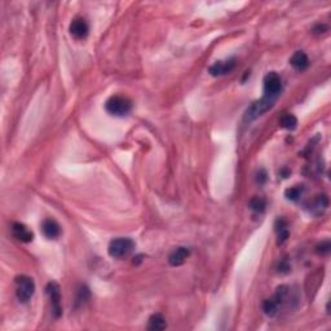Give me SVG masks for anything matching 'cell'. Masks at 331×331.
<instances>
[{"label":"cell","instance_id":"6da1fadb","mask_svg":"<svg viewBox=\"0 0 331 331\" xmlns=\"http://www.w3.org/2000/svg\"><path fill=\"white\" fill-rule=\"evenodd\" d=\"M105 109L109 114L115 117H124L132 109V103L124 96H111L105 103Z\"/></svg>","mask_w":331,"mask_h":331},{"label":"cell","instance_id":"7a4b0ae2","mask_svg":"<svg viewBox=\"0 0 331 331\" xmlns=\"http://www.w3.org/2000/svg\"><path fill=\"white\" fill-rule=\"evenodd\" d=\"M135 248V242L131 238H115L109 243L107 251L111 258L123 259L127 258Z\"/></svg>","mask_w":331,"mask_h":331},{"label":"cell","instance_id":"3957f363","mask_svg":"<svg viewBox=\"0 0 331 331\" xmlns=\"http://www.w3.org/2000/svg\"><path fill=\"white\" fill-rule=\"evenodd\" d=\"M35 292V282L31 277H16V295L21 303H27Z\"/></svg>","mask_w":331,"mask_h":331},{"label":"cell","instance_id":"277c9868","mask_svg":"<svg viewBox=\"0 0 331 331\" xmlns=\"http://www.w3.org/2000/svg\"><path fill=\"white\" fill-rule=\"evenodd\" d=\"M274 103H276V100H272L267 97V96H263L260 100L251 103V106L247 109L246 113H245V121L251 122L256 119L258 117L267 113L269 109H272Z\"/></svg>","mask_w":331,"mask_h":331},{"label":"cell","instance_id":"5b68a950","mask_svg":"<svg viewBox=\"0 0 331 331\" xmlns=\"http://www.w3.org/2000/svg\"><path fill=\"white\" fill-rule=\"evenodd\" d=\"M282 92V79L276 71H270L264 78V96L276 100Z\"/></svg>","mask_w":331,"mask_h":331},{"label":"cell","instance_id":"8992f818","mask_svg":"<svg viewBox=\"0 0 331 331\" xmlns=\"http://www.w3.org/2000/svg\"><path fill=\"white\" fill-rule=\"evenodd\" d=\"M47 294L51 300L52 313L55 318H59L62 314V308H61V291H60L59 284L56 282H49L47 285Z\"/></svg>","mask_w":331,"mask_h":331},{"label":"cell","instance_id":"52a82bcc","mask_svg":"<svg viewBox=\"0 0 331 331\" xmlns=\"http://www.w3.org/2000/svg\"><path fill=\"white\" fill-rule=\"evenodd\" d=\"M236 66V60L229 59L227 61H217L210 66L208 71L212 77H220V75H225V74L230 73Z\"/></svg>","mask_w":331,"mask_h":331},{"label":"cell","instance_id":"ba28073f","mask_svg":"<svg viewBox=\"0 0 331 331\" xmlns=\"http://www.w3.org/2000/svg\"><path fill=\"white\" fill-rule=\"evenodd\" d=\"M89 26L84 19H75L70 23V34L75 39H84L88 35Z\"/></svg>","mask_w":331,"mask_h":331},{"label":"cell","instance_id":"9c48e42d","mask_svg":"<svg viewBox=\"0 0 331 331\" xmlns=\"http://www.w3.org/2000/svg\"><path fill=\"white\" fill-rule=\"evenodd\" d=\"M12 234H13L15 238H17L23 243L33 242L34 239L33 232L26 225L21 224V223H15L12 225Z\"/></svg>","mask_w":331,"mask_h":331},{"label":"cell","instance_id":"30bf717a","mask_svg":"<svg viewBox=\"0 0 331 331\" xmlns=\"http://www.w3.org/2000/svg\"><path fill=\"white\" fill-rule=\"evenodd\" d=\"M190 255V250L188 247H176L175 250L169 254L168 256V263L172 267H179V265H183L185 263V260L189 258Z\"/></svg>","mask_w":331,"mask_h":331},{"label":"cell","instance_id":"8fae6325","mask_svg":"<svg viewBox=\"0 0 331 331\" xmlns=\"http://www.w3.org/2000/svg\"><path fill=\"white\" fill-rule=\"evenodd\" d=\"M41 230H43V234L48 239L59 238L60 234H61V227L53 219H45L43 221V224H41Z\"/></svg>","mask_w":331,"mask_h":331},{"label":"cell","instance_id":"7c38bea8","mask_svg":"<svg viewBox=\"0 0 331 331\" xmlns=\"http://www.w3.org/2000/svg\"><path fill=\"white\" fill-rule=\"evenodd\" d=\"M290 65L292 67H294L295 70H298V71L306 70L307 67L309 66L308 56H307L306 53H304V52H303V51L295 52L294 55L291 56Z\"/></svg>","mask_w":331,"mask_h":331},{"label":"cell","instance_id":"4fadbf2b","mask_svg":"<svg viewBox=\"0 0 331 331\" xmlns=\"http://www.w3.org/2000/svg\"><path fill=\"white\" fill-rule=\"evenodd\" d=\"M276 232H277V237H278V243H284L289 236H290V232H289V229H287V221L284 220V219H278L276 221Z\"/></svg>","mask_w":331,"mask_h":331},{"label":"cell","instance_id":"5bb4252c","mask_svg":"<svg viewBox=\"0 0 331 331\" xmlns=\"http://www.w3.org/2000/svg\"><path fill=\"white\" fill-rule=\"evenodd\" d=\"M166 326H167V324H166L165 317L162 314H159V313H155L149 318V325H147L149 330H165Z\"/></svg>","mask_w":331,"mask_h":331},{"label":"cell","instance_id":"9a60e30c","mask_svg":"<svg viewBox=\"0 0 331 331\" xmlns=\"http://www.w3.org/2000/svg\"><path fill=\"white\" fill-rule=\"evenodd\" d=\"M280 307H281L280 303L277 302L274 296H272V298L267 299L264 302V304H263V310H264V313L267 316L273 317L277 312H278V308H280Z\"/></svg>","mask_w":331,"mask_h":331},{"label":"cell","instance_id":"2e32d148","mask_svg":"<svg viewBox=\"0 0 331 331\" xmlns=\"http://www.w3.org/2000/svg\"><path fill=\"white\" fill-rule=\"evenodd\" d=\"M303 191H304V186L303 185H295V186L286 189L285 190V195H286L287 199H290L292 202H296L302 197Z\"/></svg>","mask_w":331,"mask_h":331},{"label":"cell","instance_id":"e0dca14e","mask_svg":"<svg viewBox=\"0 0 331 331\" xmlns=\"http://www.w3.org/2000/svg\"><path fill=\"white\" fill-rule=\"evenodd\" d=\"M281 127H284V128L289 129V131H292V129L296 128V125H298V119L296 117L292 114H285L281 117Z\"/></svg>","mask_w":331,"mask_h":331},{"label":"cell","instance_id":"ac0fdd59","mask_svg":"<svg viewBox=\"0 0 331 331\" xmlns=\"http://www.w3.org/2000/svg\"><path fill=\"white\" fill-rule=\"evenodd\" d=\"M248 206H250V208L252 211H255V212H264L265 210V201L261 197H254V198L251 199L250 203H248Z\"/></svg>","mask_w":331,"mask_h":331},{"label":"cell","instance_id":"d6986e66","mask_svg":"<svg viewBox=\"0 0 331 331\" xmlns=\"http://www.w3.org/2000/svg\"><path fill=\"white\" fill-rule=\"evenodd\" d=\"M89 299V290L85 286H82L78 292V302L84 303Z\"/></svg>","mask_w":331,"mask_h":331},{"label":"cell","instance_id":"ffe728a7","mask_svg":"<svg viewBox=\"0 0 331 331\" xmlns=\"http://www.w3.org/2000/svg\"><path fill=\"white\" fill-rule=\"evenodd\" d=\"M330 248H331V245L329 241H325V242H321V245H318L317 246V251L318 252H321V254H329L330 252Z\"/></svg>","mask_w":331,"mask_h":331},{"label":"cell","instance_id":"44dd1931","mask_svg":"<svg viewBox=\"0 0 331 331\" xmlns=\"http://www.w3.org/2000/svg\"><path fill=\"white\" fill-rule=\"evenodd\" d=\"M268 176H267V172H265V169H260L256 175V181H258L259 184H264L265 181H267Z\"/></svg>","mask_w":331,"mask_h":331},{"label":"cell","instance_id":"7402d4cb","mask_svg":"<svg viewBox=\"0 0 331 331\" xmlns=\"http://www.w3.org/2000/svg\"><path fill=\"white\" fill-rule=\"evenodd\" d=\"M328 26L326 25H317L314 29H313V33L316 34H321V33H325V31H328Z\"/></svg>","mask_w":331,"mask_h":331},{"label":"cell","instance_id":"603a6c76","mask_svg":"<svg viewBox=\"0 0 331 331\" xmlns=\"http://www.w3.org/2000/svg\"><path fill=\"white\" fill-rule=\"evenodd\" d=\"M278 270H280V272H285V273L290 272V265H287L285 261H282V263L278 265Z\"/></svg>","mask_w":331,"mask_h":331}]
</instances>
